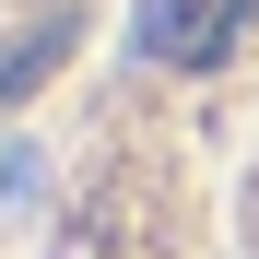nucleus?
I'll return each instance as SVG.
<instances>
[{
    "instance_id": "obj_1",
    "label": "nucleus",
    "mask_w": 259,
    "mask_h": 259,
    "mask_svg": "<svg viewBox=\"0 0 259 259\" xmlns=\"http://www.w3.org/2000/svg\"><path fill=\"white\" fill-rule=\"evenodd\" d=\"M247 259H259V165H247Z\"/></svg>"
}]
</instances>
